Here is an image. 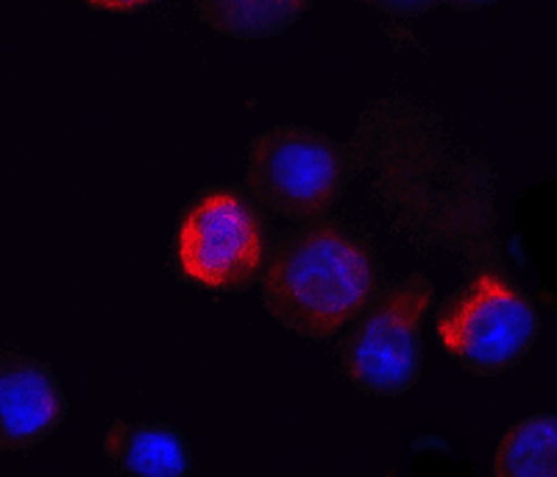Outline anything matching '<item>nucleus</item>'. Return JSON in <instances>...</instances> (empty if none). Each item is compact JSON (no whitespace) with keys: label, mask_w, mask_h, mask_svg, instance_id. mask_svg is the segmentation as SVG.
Masks as SVG:
<instances>
[{"label":"nucleus","mask_w":557,"mask_h":477,"mask_svg":"<svg viewBox=\"0 0 557 477\" xmlns=\"http://www.w3.org/2000/svg\"><path fill=\"white\" fill-rule=\"evenodd\" d=\"M351 146L360 173H374L368 191L391 230L418 248L462 257V285L455 293L524 291L496 241L491 162H457L441 115L407 96L376 98L362 109Z\"/></svg>","instance_id":"nucleus-1"},{"label":"nucleus","mask_w":557,"mask_h":477,"mask_svg":"<svg viewBox=\"0 0 557 477\" xmlns=\"http://www.w3.org/2000/svg\"><path fill=\"white\" fill-rule=\"evenodd\" d=\"M385 280L374 241L335 216L273 230L262 305L285 330L332 341Z\"/></svg>","instance_id":"nucleus-2"},{"label":"nucleus","mask_w":557,"mask_h":477,"mask_svg":"<svg viewBox=\"0 0 557 477\" xmlns=\"http://www.w3.org/2000/svg\"><path fill=\"white\" fill-rule=\"evenodd\" d=\"M273 230L271 212L246 185L201 187L178 210L173 274L198 291H251L265 277Z\"/></svg>","instance_id":"nucleus-3"},{"label":"nucleus","mask_w":557,"mask_h":477,"mask_svg":"<svg viewBox=\"0 0 557 477\" xmlns=\"http://www.w3.org/2000/svg\"><path fill=\"white\" fill-rule=\"evenodd\" d=\"M357 173L351 143L346 146L318 129L285 123L253 137L243 185L271 216L307 223L332 216Z\"/></svg>","instance_id":"nucleus-4"},{"label":"nucleus","mask_w":557,"mask_h":477,"mask_svg":"<svg viewBox=\"0 0 557 477\" xmlns=\"http://www.w3.org/2000/svg\"><path fill=\"white\" fill-rule=\"evenodd\" d=\"M430 277L382 280L360 316L341 332L337 360L355 389L371 396H401L416 389L424 344L421 330L435 310Z\"/></svg>","instance_id":"nucleus-5"},{"label":"nucleus","mask_w":557,"mask_h":477,"mask_svg":"<svg viewBox=\"0 0 557 477\" xmlns=\"http://www.w3.org/2000/svg\"><path fill=\"white\" fill-rule=\"evenodd\" d=\"M539 332V307L527 291L474 296L451 291L435 305L437 344L457 366L476 377L516 369L532 352Z\"/></svg>","instance_id":"nucleus-6"},{"label":"nucleus","mask_w":557,"mask_h":477,"mask_svg":"<svg viewBox=\"0 0 557 477\" xmlns=\"http://www.w3.org/2000/svg\"><path fill=\"white\" fill-rule=\"evenodd\" d=\"M67 416L57 371L37 357L0 355V450L26 452L42 444Z\"/></svg>","instance_id":"nucleus-7"},{"label":"nucleus","mask_w":557,"mask_h":477,"mask_svg":"<svg viewBox=\"0 0 557 477\" xmlns=\"http://www.w3.org/2000/svg\"><path fill=\"white\" fill-rule=\"evenodd\" d=\"M103 452L132 477H187L193 472L190 441L178 427L165 421H112Z\"/></svg>","instance_id":"nucleus-8"},{"label":"nucleus","mask_w":557,"mask_h":477,"mask_svg":"<svg viewBox=\"0 0 557 477\" xmlns=\"http://www.w3.org/2000/svg\"><path fill=\"white\" fill-rule=\"evenodd\" d=\"M198 20L221 37L271 39L312 9V0H193Z\"/></svg>","instance_id":"nucleus-9"},{"label":"nucleus","mask_w":557,"mask_h":477,"mask_svg":"<svg viewBox=\"0 0 557 477\" xmlns=\"http://www.w3.org/2000/svg\"><path fill=\"white\" fill-rule=\"evenodd\" d=\"M496 477H557V414L510 425L494 455Z\"/></svg>","instance_id":"nucleus-10"},{"label":"nucleus","mask_w":557,"mask_h":477,"mask_svg":"<svg viewBox=\"0 0 557 477\" xmlns=\"http://www.w3.org/2000/svg\"><path fill=\"white\" fill-rule=\"evenodd\" d=\"M357 3H366L368 9H376L391 17H421L432 9L444 7V0H357Z\"/></svg>","instance_id":"nucleus-11"},{"label":"nucleus","mask_w":557,"mask_h":477,"mask_svg":"<svg viewBox=\"0 0 557 477\" xmlns=\"http://www.w3.org/2000/svg\"><path fill=\"white\" fill-rule=\"evenodd\" d=\"M84 7L92 12H107V14H139L146 9L157 7L162 0H82Z\"/></svg>","instance_id":"nucleus-12"},{"label":"nucleus","mask_w":557,"mask_h":477,"mask_svg":"<svg viewBox=\"0 0 557 477\" xmlns=\"http://www.w3.org/2000/svg\"><path fill=\"white\" fill-rule=\"evenodd\" d=\"M499 0H444V7L455 9V12H476V9L494 7Z\"/></svg>","instance_id":"nucleus-13"}]
</instances>
